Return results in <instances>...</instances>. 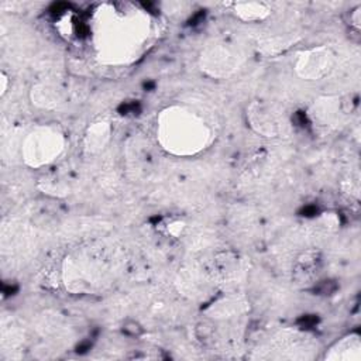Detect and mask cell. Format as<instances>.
<instances>
[{
    "label": "cell",
    "instance_id": "52a82bcc",
    "mask_svg": "<svg viewBox=\"0 0 361 361\" xmlns=\"http://www.w3.org/2000/svg\"><path fill=\"white\" fill-rule=\"evenodd\" d=\"M122 332L129 337H140L144 333V327L135 319H126L122 325Z\"/></svg>",
    "mask_w": 361,
    "mask_h": 361
},
{
    "label": "cell",
    "instance_id": "277c9868",
    "mask_svg": "<svg viewBox=\"0 0 361 361\" xmlns=\"http://www.w3.org/2000/svg\"><path fill=\"white\" fill-rule=\"evenodd\" d=\"M214 46V44H213ZM236 55L230 51V46L227 44H216L214 47H209L205 51V55H202V60L205 58V68L217 72L222 69H231V61Z\"/></svg>",
    "mask_w": 361,
    "mask_h": 361
},
{
    "label": "cell",
    "instance_id": "5b68a950",
    "mask_svg": "<svg viewBox=\"0 0 361 361\" xmlns=\"http://www.w3.org/2000/svg\"><path fill=\"white\" fill-rule=\"evenodd\" d=\"M236 15L246 22L263 20L270 15V9L266 4L249 2V4H236L234 5Z\"/></svg>",
    "mask_w": 361,
    "mask_h": 361
},
{
    "label": "cell",
    "instance_id": "7a4b0ae2",
    "mask_svg": "<svg viewBox=\"0 0 361 361\" xmlns=\"http://www.w3.org/2000/svg\"><path fill=\"white\" fill-rule=\"evenodd\" d=\"M62 150V137L57 132L41 129L33 135L26 142L25 153L26 160L32 165H40L50 163Z\"/></svg>",
    "mask_w": 361,
    "mask_h": 361
},
{
    "label": "cell",
    "instance_id": "8992f818",
    "mask_svg": "<svg viewBox=\"0 0 361 361\" xmlns=\"http://www.w3.org/2000/svg\"><path fill=\"white\" fill-rule=\"evenodd\" d=\"M252 117V125L254 128H257V130L266 136H275L277 133V122L274 120V117L271 116V113L266 111L264 109H259L256 111H253Z\"/></svg>",
    "mask_w": 361,
    "mask_h": 361
},
{
    "label": "cell",
    "instance_id": "ba28073f",
    "mask_svg": "<svg viewBox=\"0 0 361 361\" xmlns=\"http://www.w3.org/2000/svg\"><path fill=\"white\" fill-rule=\"evenodd\" d=\"M360 13H361V5L360 4H357L354 8H350V11H348V13H347V25L350 26V29H353V30H355V32H360V20H361V16H360Z\"/></svg>",
    "mask_w": 361,
    "mask_h": 361
},
{
    "label": "cell",
    "instance_id": "3957f363",
    "mask_svg": "<svg viewBox=\"0 0 361 361\" xmlns=\"http://www.w3.org/2000/svg\"><path fill=\"white\" fill-rule=\"evenodd\" d=\"M332 60L333 54L330 50L320 47L305 53L304 57H299L297 69L305 78H320L326 75L329 69H332Z\"/></svg>",
    "mask_w": 361,
    "mask_h": 361
},
{
    "label": "cell",
    "instance_id": "6da1fadb",
    "mask_svg": "<svg viewBox=\"0 0 361 361\" xmlns=\"http://www.w3.org/2000/svg\"><path fill=\"white\" fill-rule=\"evenodd\" d=\"M161 139L175 153H195L205 146L206 128L198 117L185 110H171L161 123Z\"/></svg>",
    "mask_w": 361,
    "mask_h": 361
}]
</instances>
